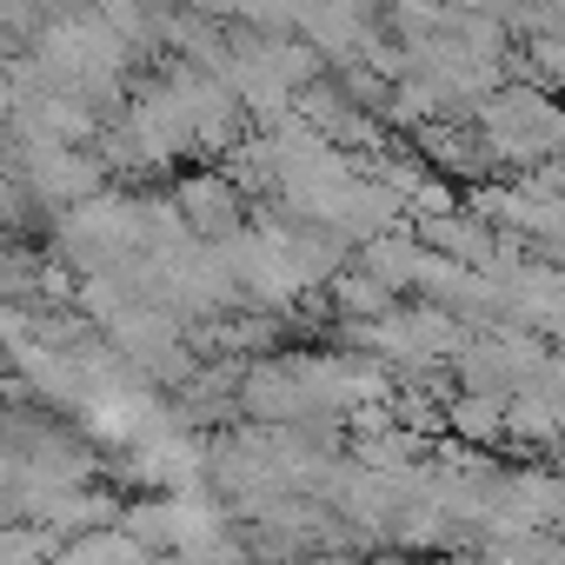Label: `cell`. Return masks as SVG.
I'll return each instance as SVG.
<instances>
[{
    "instance_id": "obj_3",
    "label": "cell",
    "mask_w": 565,
    "mask_h": 565,
    "mask_svg": "<svg viewBox=\"0 0 565 565\" xmlns=\"http://www.w3.org/2000/svg\"><path fill=\"white\" fill-rule=\"evenodd\" d=\"M426 259H433V246L419 239V226L413 220H399V226H380L373 239H360V266H373L393 294H406V287H419L426 279Z\"/></svg>"
},
{
    "instance_id": "obj_8",
    "label": "cell",
    "mask_w": 565,
    "mask_h": 565,
    "mask_svg": "<svg viewBox=\"0 0 565 565\" xmlns=\"http://www.w3.org/2000/svg\"><path fill=\"white\" fill-rule=\"evenodd\" d=\"M347 8H360V14H380V8H386V0H347Z\"/></svg>"
},
{
    "instance_id": "obj_5",
    "label": "cell",
    "mask_w": 565,
    "mask_h": 565,
    "mask_svg": "<svg viewBox=\"0 0 565 565\" xmlns=\"http://www.w3.org/2000/svg\"><path fill=\"white\" fill-rule=\"evenodd\" d=\"M446 433H459L466 446H499V439H505V399L459 386V399L446 406Z\"/></svg>"
},
{
    "instance_id": "obj_1",
    "label": "cell",
    "mask_w": 565,
    "mask_h": 565,
    "mask_svg": "<svg viewBox=\"0 0 565 565\" xmlns=\"http://www.w3.org/2000/svg\"><path fill=\"white\" fill-rule=\"evenodd\" d=\"M472 127L499 173H532L558 153V100L539 81H505L472 107Z\"/></svg>"
},
{
    "instance_id": "obj_4",
    "label": "cell",
    "mask_w": 565,
    "mask_h": 565,
    "mask_svg": "<svg viewBox=\"0 0 565 565\" xmlns=\"http://www.w3.org/2000/svg\"><path fill=\"white\" fill-rule=\"evenodd\" d=\"M327 294H333L340 320H380V313H393V307H399V294L386 287L373 266H340V273L327 279Z\"/></svg>"
},
{
    "instance_id": "obj_7",
    "label": "cell",
    "mask_w": 565,
    "mask_h": 565,
    "mask_svg": "<svg viewBox=\"0 0 565 565\" xmlns=\"http://www.w3.org/2000/svg\"><path fill=\"white\" fill-rule=\"evenodd\" d=\"M0 558H61V532H54V525H41V519L0 525Z\"/></svg>"
},
{
    "instance_id": "obj_6",
    "label": "cell",
    "mask_w": 565,
    "mask_h": 565,
    "mask_svg": "<svg viewBox=\"0 0 565 565\" xmlns=\"http://www.w3.org/2000/svg\"><path fill=\"white\" fill-rule=\"evenodd\" d=\"M519 54H525V81H539V87H558V94H565V28L519 34Z\"/></svg>"
},
{
    "instance_id": "obj_2",
    "label": "cell",
    "mask_w": 565,
    "mask_h": 565,
    "mask_svg": "<svg viewBox=\"0 0 565 565\" xmlns=\"http://www.w3.org/2000/svg\"><path fill=\"white\" fill-rule=\"evenodd\" d=\"M173 200H180V213H186V226H193V239H226L239 220H246V186L226 173V167H206V173H186L180 186H173Z\"/></svg>"
}]
</instances>
